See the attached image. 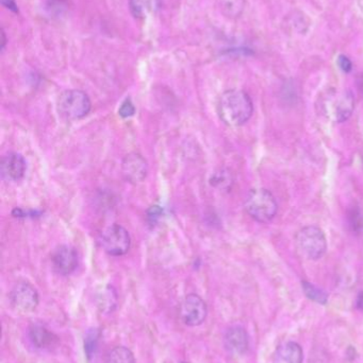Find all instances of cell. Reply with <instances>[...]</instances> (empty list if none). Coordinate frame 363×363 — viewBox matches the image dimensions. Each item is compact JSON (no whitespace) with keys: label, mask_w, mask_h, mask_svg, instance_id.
<instances>
[{"label":"cell","mask_w":363,"mask_h":363,"mask_svg":"<svg viewBox=\"0 0 363 363\" xmlns=\"http://www.w3.org/2000/svg\"><path fill=\"white\" fill-rule=\"evenodd\" d=\"M254 113V104L250 95L241 89H229L219 97L217 114L219 119L229 127L245 124Z\"/></svg>","instance_id":"6da1fadb"},{"label":"cell","mask_w":363,"mask_h":363,"mask_svg":"<svg viewBox=\"0 0 363 363\" xmlns=\"http://www.w3.org/2000/svg\"><path fill=\"white\" fill-rule=\"evenodd\" d=\"M322 114L333 122L341 124L351 118L355 110V97L349 91L328 89L318 99Z\"/></svg>","instance_id":"7a4b0ae2"},{"label":"cell","mask_w":363,"mask_h":363,"mask_svg":"<svg viewBox=\"0 0 363 363\" xmlns=\"http://www.w3.org/2000/svg\"><path fill=\"white\" fill-rule=\"evenodd\" d=\"M297 252L307 260L321 259L327 251V239L323 230L316 225L300 229L295 236Z\"/></svg>","instance_id":"3957f363"},{"label":"cell","mask_w":363,"mask_h":363,"mask_svg":"<svg viewBox=\"0 0 363 363\" xmlns=\"http://www.w3.org/2000/svg\"><path fill=\"white\" fill-rule=\"evenodd\" d=\"M244 207L246 213L259 223H267L273 220L278 211V204L273 194L264 188L250 190Z\"/></svg>","instance_id":"277c9868"},{"label":"cell","mask_w":363,"mask_h":363,"mask_svg":"<svg viewBox=\"0 0 363 363\" xmlns=\"http://www.w3.org/2000/svg\"><path fill=\"white\" fill-rule=\"evenodd\" d=\"M92 110L90 97L80 89L64 91L58 99L60 115L67 120H80Z\"/></svg>","instance_id":"5b68a950"},{"label":"cell","mask_w":363,"mask_h":363,"mask_svg":"<svg viewBox=\"0 0 363 363\" xmlns=\"http://www.w3.org/2000/svg\"><path fill=\"white\" fill-rule=\"evenodd\" d=\"M102 248L107 254L111 256H123L130 250L131 237L129 232L120 224L109 226L102 233L100 239Z\"/></svg>","instance_id":"8992f818"},{"label":"cell","mask_w":363,"mask_h":363,"mask_svg":"<svg viewBox=\"0 0 363 363\" xmlns=\"http://www.w3.org/2000/svg\"><path fill=\"white\" fill-rule=\"evenodd\" d=\"M10 301L16 312L29 314L38 307V293L31 283L19 281L10 292Z\"/></svg>","instance_id":"52a82bcc"},{"label":"cell","mask_w":363,"mask_h":363,"mask_svg":"<svg viewBox=\"0 0 363 363\" xmlns=\"http://www.w3.org/2000/svg\"><path fill=\"white\" fill-rule=\"evenodd\" d=\"M179 314L186 325H201L207 318V304L197 294H189L184 298L180 305Z\"/></svg>","instance_id":"ba28073f"},{"label":"cell","mask_w":363,"mask_h":363,"mask_svg":"<svg viewBox=\"0 0 363 363\" xmlns=\"http://www.w3.org/2000/svg\"><path fill=\"white\" fill-rule=\"evenodd\" d=\"M148 174V164L139 153L126 155L122 162V176L128 183L138 184L144 180Z\"/></svg>","instance_id":"9c48e42d"},{"label":"cell","mask_w":363,"mask_h":363,"mask_svg":"<svg viewBox=\"0 0 363 363\" xmlns=\"http://www.w3.org/2000/svg\"><path fill=\"white\" fill-rule=\"evenodd\" d=\"M52 267L61 275H69L77 269L79 264L78 252L71 246H58L52 254Z\"/></svg>","instance_id":"30bf717a"},{"label":"cell","mask_w":363,"mask_h":363,"mask_svg":"<svg viewBox=\"0 0 363 363\" xmlns=\"http://www.w3.org/2000/svg\"><path fill=\"white\" fill-rule=\"evenodd\" d=\"M26 170V161L19 153L10 152L1 159L0 174L7 182H19L24 178Z\"/></svg>","instance_id":"8fae6325"},{"label":"cell","mask_w":363,"mask_h":363,"mask_svg":"<svg viewBox=\"0 0 363 363\" xmlns=\"http://www.w3.org/2000/svg\"><path fill=\"white\" fill-rule=\"evenodd\" d=\"M224 344L227 351L234 355H243L250 347L248 331L241 326L229 328L225 333Z\"/></svg>","instance_id":"7c38bea8"},{"label":"cell","mask_w":363,"mask_h":363,"mask_svg":"<svg viewBox=\"0 0 363 363\" xmlns=\"http://www.w3.org/2000/svg\"><path fill=\"white\" fill-rule=\"evenodd\" d=\"M28 333L31 343L38 349L52 347L58 341L57 336L41 323L32 324L29 327Z\"/></svg>","instance_id":"4fadbf2b"},{"label":"cell","mask_w":363,"mask_h":363,"mask_svg":"<svg viewBox=\"0 0 363 363\" xmlns=\"http://www.w3.org/2000/svg\"><path fill=\"white\" fill-rule=\"evenodd\" d=\"M304 353L298 343L285 342L279 345L274 355L273 363H302Z\"/></svg>","instance_id":"5bb4252c"},{"label":"cell","mask_w":363,"mask_h":363,"mask_svg":"<svg viewBox=\"0 0 363 363\" xmlns=\"http://www.w3.org/2000/svg\"><path fill=\"white\" fill-rule=\"evenodd\" d=\"M107 363H135V359L127 347H116L109 351Z\"/></svg>","instance_id":"9a60e30c"},{"label":"cell","mask_w":363,"mask_h":363,"mask_svg":"<svg viewBox=\"0 0 363 363\" xmlns=\"http://www.w3.org/2000/svg\"><path fill=\"white\" fill-rule=\"evenodd\" d=\"M153 0H129V9L132 16L144 19L153 9Z\"/></svg>","instance_id":"2e32d148"},{"label":"cell","mask_w":363,"mask_h":363,"mask_svg":"<svg viewBox=\"0 0 363 363\" xmlns=\"http://www.w3.org/2000/svg\"><path fill=\"white\" fill-rule=\"evenodd\" d=\"M302 287L305 294H306L307 298H309V300L322 305H325L327 303L328 296L325 291L305 281H302Z\"/></svg>","instance_id":"e0dca14e"},{"label":"cell","mask_w":363,"mask_h":363,"mask_svg":"<svg viewBox=\"0 0 363 363\" xmlns=\"http://www.w3.org/2000/svg\"><path fill=\"white\" fill-rule=\"evenodd\" d=\"M99 338H100V331L98 329H91L87 333L85 340V349L89 358H91L95 354L97 345H98Z\"/></svg>","instance_id":"ac0fdd59"},{"label":"cell","mask_w":363,"mask_h":363,"mask_svg":"<svg viewBox=\"0 0 363 363\" xmlns=\"http://www.w3.org/2000/svg\"><path fill=\"white\" fill-rule=\"evenodd\" d=\"M99 306L102 308V310L106 312H110L116 308V293L113 289H110L109 287L104 293H102V298H100V302H99Z\"/></svg>","instance_id":"d6986e66"},{"label":"cell","mask_w":363,"mask_h":363,"mask_svg":"<svg viewBox=\"0 0 363 363\" xmlns=\"http://www.w3.org/2000/svg\"><path fill=\"white\" fill-rule=\"evenodd\" d=\"M224 9L230 16H238L243 9L244 0H223Z\"/></svg>","instance_id":"ffe728a7"},{"label":"cell","mask_w":363,"mask_h":363,"mask_svg":"<svg viewBox=\"0 0 363 363\" xmlns=\"http://www.w3.org/2000/svg\"><path fill=\"white\" fill-rule=\"evenodd\" d=\"M231 183H232L231 174L226 172H219V174H215L214 178H213V185L217 186V187H229Z\"/></svg>","instance_id":"44dd1931"},{"label":"cell","mask_w":363,"mask_h":363,"mask_svg":"<svg viewBox=\"0 0 363 363\" xmlns=\"http://www.w3.org/2000/svg\"><path fill=\"white\" fill-rule=\"evenodd\" d=\"M135 104H132L131 99L127 98L124 101L120 108H118V114L120 117L129 118L135 115Z\"/></svg>","instance_id":"7402d4cb"},{"label":"cell","mask_w":363,"mask_h":363,"mask_svg":"<svg viewBox=\"0 0 363 363\" xmlns=\"http://www.w3.org/2000/svg\"><path fill=\"white\" fill-rule=\"evenodd\" d=\"M338 64H339L340 68L342 69L344 73H349L351 71V60L345 56H340L338 59Z\"/></svg>","instance_id":"603a6c76"},{"label":"cell","mask_w":363,"mask_h":363,"mask_svg":"<svg viewBox=\"0 0 363 363\" xmlns=\"http://www.w3.org/2000/svg\"><path fill=\"white\" fill-rule=\"evenodd\" d=\"M1 5L7 9L11 10L14 13H19V8H17L15 0H1Z\"/></svg>","instance_id":"cb8c5ba5"},{"label":"cell","mask_w":363,"mask_h":363,"mask_svg":"<svg viewBox=\"0 0 363 363\" xmlns=\"http://www.w3.org/2000/svg\"><path fill=\"white\" fill-rule=\"evenodd\" d=\"M357 306H358L359 308H361V309H362L363 308V294L362 296H359L358 303H357Z\"/></svg>","instance_id":"d4e9b609"},{"label":"cell","mask_w":363,"mask_h":363,"mask_svg":"<svg viewBox=\"0 0 363 363\" xmlns=\"http://www.w3.org/2000/svg\"><path fill=\"white\" fill-rule=\"evenodd\" d=\"M359 89L363 93V75H361L360 79H359Z\"/></svg>","instance_id":"484cf974"},{"label":"cell","mask_w":363,"mask_h":363,"mask_svg":"<svg viewBox=\"0 0 363 363\" xmlns=\"http://www.w3.org/2000/svg\"><path fill=\"white\" fill-rule=\"evenodd\" d=\"M1 36H3V45H1V49H5L6 46V36H5V32H3V30L1 31Z\"/></svg>","instance_id":"4316f807"},{"label":"cell","mask_w":363,"mask_h":363,"mask_svg":"<svg viewBox=\"0 0 363 363\" xmlns=\"http://www.w3.org/2000/svg\"><path fill=\"white\" fill-rule=\"evenodd\" d=\"M178 363H186V362H178Z\"/></svg>","instance_id":"83f0119b"}]
</instances>
